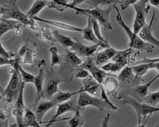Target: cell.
<instances>
[{
  "label": "cell",
  "instance_id": "cell-33",
  "mask_svg": "<svg viewBox=\"0 0 159 127\" xmlns=\"http://www.w3.org/2000/svg\"><path fill=\"white\" fill-rule=\"evenodd\" d=\"M50 52L51 53V69H53L56 64H60L61 60L58 53V49L56 47H51L50 48Z\"/></svg>",
  "mask_w": 159,
  "mask_h": 127
},
{
  "label": "cell",
  "instance_id": "cell-29",
  "mask_svg": "<svg viewBox=\"0 0 159 127\" xmlns=\"http://www.w3.org/2000/svg\"><path fill=\"white\" fill-rule=\"evenodd\" d=\"M66 61L70 64L71 66H72L73 67H77V66H80V64H82V61L77 56L76 54L75 53H72L68 50L66 51Z\"/></svg>",
  "mask_w": 159,
  "mask_h": 127
},
{
  "label": "cell",
  "instance_id": "cell-17",
  "mask_svg": "<svg viewBox=\"0 0 159 127\" xmlns=\"http://www.w3.org/2000/svg\"><path fill=\"white\" fill-rule=\"evenodd\" d=\"M56 105H58L57 104L52 100L41 102L35 110V115L37 116V120L41 124L43 116H45L46 112Z\"/></svg>",
  "mask_w": 159,
  "mask_h": 127
},
{
  "label": "cell",
  "instance_id": "cell-1",
  "mask_svg": "<svg viewBox=\"0 0 159 127\" xmlns=\"http://www.w3.org/2000/svg\"><path fill=\"white\" fill-rule=\"evenodd\" d=\"M114 8L117 11V16H116V20L118 23L121 27H123V29L126 32L127 35H128L129 38V47L131 48H134L137 50H140V51H145L147 52H151L153 51L154 45L150 44L149 43H145L141 37H140L137 34H136L134 32H132L130 29V28L125 24L123 21L122 16H121L120 12H119L118 8L117 7L116 5H113Z\"/></svg>",
  "mask_w": 159,
  "mask_h": 127
},
{
  "label": "cell",
  "instance_id": "cell-31",
  "mask_svg": "<svg viewBox=\"0 0 159 127\" xmlns=\"http://www.w3.org/2000/svg\"><path fill=\"white\" fill-rule=\"evenodd\" d=\"M144 101L150 105L156 106L157 104L159 102V91L154 93H150L145 97Z\"/></svg>",
  "mask_w": 159,
  "mask_h": 127
},
{
  "label": "cell",
  "instance_id": "cell-42",
  "mask_svg": "<svg viewBox=\"0 0 159 127\" xmlns=\"http://www.w3.org/2000/svg\"><path fill=\"white\" fill-rule=\"evenodd\" d=\"M12 56H13L12 53L6 51L4 48L2 44L1 43V57L5 58V59H12Z\"/></svg>",
  "mask_w": 159,
  "mask_h": 127
},
{
  "label": "cell",
  "instance_id": "cell-48",
  "mask_svg": "<svg viewBox=\"0 0 159 127\" xmlns=\"http://www.w3.org/2000/svg\"><path fill=\"white\" fill-rule=\"evenodd\" d=\"M158 78H159V72H158V75H156V77H155V78H154L153 79H154V80H156V79H158Z\"/></svg>",
  "mask_w": 159,
  "mask_h": 127
},
{
  "label": "cell",
  "instance_id": "cell-18",
  "mask_svg": "<svg viewBox=\"0 0 159 127\" xmlns=\"http://www.w3.org/2000/svg\"><path fill=\"white\" fill-rule=\"evenodd\" d=\"M39 123L37 120V116L28 107H26L24 112L22 127H39Z\"/></svg>",
  "mask_w": 159,
  "mask_h": 127
},
{
  "label": "cell",
  "instance_id": "cell-5",
  "mask_svg": "<svg viewBox=\"0 0 159 127\" xmlns=\"http://www.w3.org/2000/svg\"><path fill=\"white\" fill-rule=\"evenodd\" d=\"M121 103L123 105H130L134 108L138 116V124H140V122H141L142 116H146L147 115H151L153 112L159 111V107H156V106H152L149 104L140 103L129 96L123 98L121 101Z\"/></svg>",
  "mask_w": 159,
  "mask_h": 127
},
{
  "label": "cell",
  "instance_id": "cell-20",
  "mask_svg": "<svg viewBox=\"0 0 159 127\" xmlns=\"http://www.w3.org/2000/svg\"><path fill=\"white\" fill-rule=\"evenodd\" d=\"M44 80H45V73H44L43 69H40V70H39V74L36 76L34 82V84L35 87H36L37 90V97L36 99H35L34 105H36V104L38 102L39 99H40L41 97V95H43Z\"/></svg>",
  "mask_w": 159,
  "mask_h": 127
},
{
  "label": "cell",
  "instance_id": "cell-45",
  "mask_svg": "<svg viewBox=\"0 0 159 127\" xmlns=\"http://www.w3.org/2000/svg\"><path fill=\"white\" fill-rule=\"evenodd\" d=\"M110 114H107V117L104 118L103 122H102V127H107L108 126V121L110 120Z\"/></svg>",
  "mask_w": 159,
  "mask_h": 127
},
{
  "label": "cell",
  "instance_id": "cell-15",
  "mask_svg": "<svg viewBox=\"0 0 159 127\" xmlns=\"http://www.w3.org/2000/svg\"><path fill=\"white\" fill-rule=\"evenodd\" d=\"M99 88H101V84L97 80H94L92 77L89 76L83 80V88L80 89V91L81 92L85 91L92 95H97Z\"/></svg>",
  "mask_w": 159,
  "mask_h": 127
},
{
  "label": "cell",
  "instance_id": "cell-32",
  "mask_svg": "<svg viewBox=\"0 0 159 127\" xmlns=\"http://www.w3.org/2000/svg\"><path fill=\"white\" fill-rule=\"evenodd\" d=\"M101 68L103 70H104V71L116 72L120 71L121 69L123 68V66L117 63V62L113 61V62H110V63L104 64L103 66H101Z\"/></svg>",
  "mask_w": 159,
  "mask_h": 127
},
{
  "label": "cell",
  "instance_id": "cell-46",
  "mask_svg": "<svg viewBox=\"0 0 159 127\" xmlns=\"http://www.w3.org/2000/svg\"><path fill=\"white\" fill-rule=\"evenodd\" d=\"M150 3L155 7H158L159 6V0H149Z\"/></svg>",
  "mask_w": 159,
  "mask_h": 127
},
{
  "label": "cell",
  "instance_id": "cell-14",
  "mask_svg": "<svg viewBox=\"0 0 159 127\" xmlns=\"http://www.w3.org/2000/svg\"><path fill=\"white\" fill-rule=\"evenodd\" d=\"M61 82V80H56L55 78L50 79L48 82H46L45 86L43 88V97L47 99L48 100H51L53 96L59 91L58 88L59 83Z\"/></svg>",
  "mask_w": 159,
  "mask_h": 127
},
{
  "label": "cell",
  "instance_id": "cell-39",
  "mask_svg": "<svg viewBox=\"0 0 159 127\" xmlns=\"http://www.w3.org/2000/svg\"><path fill=\"white\" fill-rule=\"evenodd\" d=\"M90 76L89 72H88L87 70H85L84 68L81 67L77 70V72L75 74V78H87Z\"/></svg>",
  "mask_w": 159,
  "mask_h": 127
},
{
  "label": "cell",
  "instance_id": "cell-2",
  "mask_svg": "<svg viewBox=\"0 0 159 127\" xmlns=\"http://www.w3.org/2000/svg\"><path fill=\"white\" fill-rule=\"evenodd\" d=\"M1 15L2 18L5 19H15L17 20L24 26L26 25H30L31 28L34 30H37L38 29L37 24H35L34 18H30L26 16V14H24L19 10L16 4L12 5H5L1 7Z\"/></svg>",
  "mask_w": 159,
  "mask_h": 127
},
{
  "label": "cell",
  "instance_id": "cell-30",
  "mask_svg": "<svg viewBox=\"0 0 159 127\" xmlns=\"http://www.w3.org/2000/svg\"><path fill=\"white\" fill-rule=\"evenodd\" d=\"M104 85L105 86L107 90L110 92H112V91H114L116 90V88H118V83L116 78H112V77H110V78H106L104 80Z\"/></svg>",
  "mask_w": 159,
  "mask_h": 127
},
{
  "label": "cell",
  "instance_id": "cell-37",
  "mask_svg": "<svg viewBox=\"0 0 159 127\" xmlns=\"http://www.w3.org/2000/svg\"><path fill=\"white\" fill-rule=\"evenodd\" d=\"M42 31H43V36L45 37L48 40V42H50L49 43H52V44H53L54 43H56L55 37H54V35H53V32H52L48 28L43 29Z\"/></svg>",
  "mask_w": 159,
  "mask_h": 127
},
{
  "label": "cell",
  "instance_id": "cell-34",
  "mask_svg": "<svg viewBox=\"0 0 159 127\" xmlns=\"http://www.w3.org/2000/svg\"><path fill=\"white\" fill-rule=\"evenodd\" d=\"M90 17V16H89ZM91 18L92 20V23H93V32L95 33L96 36L98 39H99L100 41H102V43H106V44H108V43L107 42L105 39L103 38V37L102 36L101 34V32H100V29H99V24H98V20H96L95 18H92V17H90Z\"/></svg>",
  "mask_w": 159,
  "mask_h": 127
},
{
  "label": "cell",
  "instance_id": "cell-38",
  "mask_svg": "<svg viewBox=\"0 0 159 127\" xmlns=\"http://www.w3.org/2000/svg\"><path fill=\"white\" fill-rule=\"evenodd\" d=\"M101 91H102V93H101V97H102V99H103L104 101H105L109 105H110V108L112 110H118V107H116V106H115L113 104H112L111 102L110 101V99H108L107 96V93L105 92V91H104V89L103 88V86H101Z\"/></svg>",
  "mask_w": 159,
  "mask_h": 127
},
{
  "label": "cell",
  "instance_id": "cell-25",
  "mask_svg": "<svg viewBox=\"0 0 159 127\" xmlns=\"http://www.w3.org/2000/svg\"><path fill=\"white\" fill-rule=\"evenodd\" d=\"M120 0H87L85 2L90 7L93 8L97 7L99 5H116L120 3Z\"/></svg>",
  "mask_w": 159,
  "mask_h": 127
},
{
  "label": "cell",
  "instance_id": "cell-16",
  "mask_svg": "<svg viewBox=\"0 0 159 127\" xmlns=\"http://www.w3.org/2000/svg\"><path fill=\"white\" fill-rule=\"evenodd\" d=\"M117 50L113 48L109 47L107 48L104 50V51L100 52L95 56L94 58V61L98 66H101L106 62H107L109 60L112 59L113 56L116 54Z\"/></svg>",
  "mask_w": 159,
  "mask_h": 127
},
{
  "label": "cell",
  "instance_id": "cell-49",
  "mask_svg": "<svg viewBox=\"0 0 159 127\" xmlns=\"http://www.w3.org/2000/svg\"><path fill=\"white\" fill-rule=\"evenodd\" d=\"M156 126H159V123H158V124H157V125H156Z\"/></svg>",
  "mask_w": 159,
  "mask_h": 127
},
{
  "label": "cell",
  "instance_id": "cell-22",
  "mask_svg": "<svg viewBox=\"0 0 159 127\" xmlns=\"http://www.w3.org/2000/svg\"><path fill=\"white\" fill-rule=\"evenodd\" d=\"M50 1L48 0H36V2L31 7V9L26 12V16L29 18H33L34 16H37V14L45 7L46 5H48Z\"/></svg>",
  "mask_w": 159,
  "mask_h": 127
},
{
  "label": "cell",
  "instance_id": "cell-40",
  "mask_svg": "<svg viewBox=\"0 0 159 127\" xmlns=\"http://www.w3.org/2000/svg\"><path fill=\"white\" fill-rule=\"evenodd\" d=\"M138 0H122L120 2V5L121 7V9L124 10L128 8L131 5H134L135 4Z\"/></svg>",
  "mask_w": 159,
  "mask_h": 127
},
{
  "label": "cell",
  "instance_id": "cell-10",
  "mask_svg": "<svg viewBox=\"0 0 159 127\" xmlns=\"http://www.w3.org/2000/svg\"><path fill=\"white\" fill-rule=\"evenodd\" d=\"M155 16H156V14H155L154 12L151 20H150V24L148 25L146 24L145 26L142 29L141 31L139 32V36L141 37L144 41L147 42V43H149L152 45H155V46L159 48V40L155 38L153 35L152 34V27L155 19Z\"/></svg>",
  "mask_w": 159,
  "mask_h": 127
},
{
  "label": "cell",
  "instance_id": "cell-6",
  "mask_svg": "<svg viewBox=\"0 0 159 127\" xmlns=\"http://www.w3.org/2000/svg\"><path fill=\"white\" fill-rule=\"evenodd\" d=\"M77 105L80 107H84L89 105L93 106L101 111L105 109H111L110 105L103 99L91 97L85 91H82V92L80 93Z\"/></svg>",
  "mask_w": 159,
  "mask_h": 127
},
{
  "label": "cell",
  "instance_id": "cell-43",
  "mask_svg": "<svg viewBox=\"0 0 159 127\" xmlns=\"http://www.w3.org/2000/svg\"><path fill=\"white\" fill-rule=\"evenodd\" d=\"M156 61H159V58L158 59H146V58H144L143 59L141 60V61H138L135 64H142V63H152V62H156Z\"/></svg>",
  "mask_w": 159,
  "mask_h": 127
},
{
  "label": "cell",
  "instance_id": "cell-7",
  "mask_svg": "<svg viewBox=\"0 0 159 127\" xmlns=\"http://www.w3.org/2000/svg\"><path fill=\"white\" fill-rule=\"evenodd\" d=\"M80 67L84 68L91 72L93 78L97 80L100 84L103 83L104 79L106 78L107 73L101 67H99L94 61V59L91 56H89L85 61L80 64Z\"/></svg>",
  "mask_w": 159,
  "mask_h": 127
},
{
  "label": "cell",
  "instance_id": "cell-36",
  "mask_svg": "<svg viewBox=\"0 0 159 127\" xmlns=\"http://www.w3.org/2000/svg\"><path fill=\"white\" fill-rule=\"evenodd\" d=\"M133 74V71L131 67H129V66H125L123 69V70L120 72V75L118 77V79L120 81H125L129 80V78H131Z\"/></svg>",
  "mask_w": 159,
  "mask_h": 127
},
{
  "label": "cell",
  "instance_id": "cell-4",
  "mask_svg": "<svg viewBox=\"0 0 159 127\" xmlns=\"http://www.w3.org/2000/svg\"><path fill=\"white\" fill-rule=\"evenodd\" d=\"M149 0H138L137 2L133 5L136 12V17L134 21L133 28L134 32L137 34H139L142 29L147 24L146 18L150 9V6H146Z\"/></svg>",
  "mask_w": 159,
  "mask_h": 127
},
{
  "label": "cell",
  "instance_id": "cell-13",
  "mask_svg": "<svg viewBox=\"0 0 159 127\" xmlns=\"http://www.w3.org/2000/svg\"><path fill=\"white\" fill-rule=\"evenodd\" d=\"M21 24L17 20H7L2 17L0 19V37L10 30L20 31Z\"/></svg>",
  "mask_w": 159,
  "mask_h": 127
},
{
  "label": "cell",
  "instance_id": "cell-8",
  "mask_svg": "<svg viewBox=\"0 0 159 127\" xmlns=\"http://www.w3.org/2000/svg\"><path fill=\"white\" fill-rule=\"evenodd\" d=\"M25 87V82L22 80L21 85H20V88L19 91V93L16 99V102L15 105L14 109L12 110V113L15 117L16 118V121H17L18 126L22 127L23 120H24V113L25 112V107L24 102V89Z\"/></svg>",
  "mask_w": 159,
  "mask_h": 127
},
{
  "label": "cell",
  "instance_id": "cell-11",
  "mask_svg": "<svg viewBox=\"0 0 159 127\" xmlns=\"http://www.w3.org/2000/svg\"><path fill=\"white\" fill-rule=\"evenodd\" d=\"M88 18V24L87 26L84 28V30H83V38L86 39V40H89L93 43H98V44H100L102 45V48H107L110 47L109 44H106V43H102V41H100L99 39L97 38V36H96L95 33L93 32V23H92V20L90 17Z\"/></svg>",
  "mask_w": 159,
  "mask_h": 127
},
{
  "label": "cell",
  "instance_id": "cell-23",
  "mask_svg": "<svg viewBox=\"0 0 159 127\" xmlns=\"http://www.w3.org/2000/svg\"><path fill=\"white\" fill-rule=\"evenodd\" d=\"M81 92V91L80 90L74 93H70V92H62V91H58L57 93H56L53 96V97L51 98V100L53 101L54 102H56L57 105L60 103L64 102L69 100L72 98L74 95H76L77 93H80Z\"/></svg>",
  "mask_w": 159,
  "mask_h": 127
},
{
  "label": "cell",
  "instance_id": "cell-21",
  "mask_svg": "<svg viewBox=\"0 0 159 127\" xmlns=\"http://www.w3.org/2000/svg\"><path fill=\"white\" fill-rule=\"evenodd\" d=\"M131 48H128L125 51H117L112 58V60L124 67L128 64V58L131 53Z\"/></svg>",
  "mask_w": 159,
  "mask_h": 127
},
{
  "label": "cell",
  "instance_id": "cell-28",
  "mask_svg": "<svg viewBox=\"0 0 159 127\" xmlns=\"http://www.w3.org/2000/svg\"><path fill=\"white\" fill-rule=\"evenodd\" d=\"M85 121L84 118L80 115V112L77 111L75 112V115L72 118L68 119V124L71 127H78L82 126L83 123Z\"/></svg>",
  "mask_w": 159,
  "mask_h": 127
},
{
  "label": "cell",
  "instance_id": "cell-12",
  "mask_svg": "<svg viewBox=\"0 0 159 127\" xmlns=\"http://www.w3.org/2000/svg\"><path fill=\"white\" fill-rule=\"evenodd\" d=\"M77 111V108L75 107V106L74 105V103H73L72 101H68V102H62V103L58 104L56 114L53 116V117H52L51 120L48 122V124L46 125L45 127H49L50 126H51V124H53V123L56 122V120L58 119V117L63 115V114L66 113V112H76Z\"/></svg>",
  "mask_w": 159,
  "mask_h": 127
},
{
  "label": "cell",
  "instance_id": "cell-35",
  "mask_svg": "<svg viewBox=\"0 0 159 127\" xmlns=\"http://www.w3.org/2000/svg\"><path fill=\"white\" fill-rule=\"evenodd\" d=\"M19 72H20V75H21L22 80L24 81V82L34 83L36 76L33 75L29 73V72H26L24 69L21 67V66H20L19 67Z\"/></svg>",
  "mask_w": 159,
  "mask_h": 127
},
{
  "label": "cell",
  "instance_id": "cell-3",
  "mask_svg": "<svg viewBox=\"0 0 159 127\" xmlns=\"http://www.w3.org/2000/svg\"><path fill=\"white\" fill-rule=\"evenodd\" d=\"M12 73L11 78L5 89H1L2 97H5L7 102H12L15 99H17L19 93L20 85L22 81H20V72L12 68L10 70Z\"/></svg>",
  "mask_w": 159,
  "mask_h": 127
},
{
  "label": "cell",
  "instance_id": "cell-27",
  "mask_svg": "<svg viewBox=\"0 0 159 127\" xmlns=\"http://www.w3.org/2000/svg\"><path fill=\"white\" fill-rule=\"evenodd\" d=\"M131 69H132L133 73H134L136 76H142L147 73V72L150 70L149 63H142L136 64L135 66H133Z\"/></svg>",
  "mask_w": 159,
  "mask_h": 127
},
{
  "label": "cell",
  "instance_id": "cell-9",
  "mask_svg": "<svg viewBox=\"0 0 159 127\" xmlns=\"http://www.w3.org/2000/svg\"><path fill=\"white\" fill-rule=\"evenodd\" d=\"M99 47L102 48V45L98 44V43H93V45L88 46V45L82 44L80 42L77 41L76 39V41H75V44L72 46V49L78 53L80 56L89 57V56H93L94 53L97 51L98 48Z\"/></svg>",
  "mask_w": 159,
  "mask_h": 127
},
{
  "label": "cell",
  "instance_id": "cell-50",
  "mask_svg": "<svg viewBox=\"0 0 159 127\" xmlns=\"http://www.w3.org/2000/svg\"><path fill=\"white\" fill-rule=\"evenodd\" d=\"M158 9H159V6H158Z\"/></svg>",
  "mask_w": 159,
  "mask_h": 127
},
{
  "label": "cell",
  "instance_id": "cell-44",
  "mask_svg": "<svg viewBox=\"0 0 159 127\" xmlns=\"http://www.w3.org/2000/svg\"><path fill=\"white\" fill-rule=\"evenodd\" d=\"M87 0H72V2L71 3H69V5L71 6H75V7H77V5L81 4L82 2H85Z\"/></svg>",
  "mask_w": 159,
  "mask_h": 127
},
{
  "label": "cell",
  "instance_id": "cell-47",
  "mask_svg": "<svg viewBox=\"0 0 159 127\" xmlns=\"http://www.w3.org/2000/svg\"><path fill=\"white\" fill-rule=\"evenodd\" d=\"M48 1H52V0H48ZM16 2H17V0H10V4L15 5V4H16Z\"/></svg>",
  "mask_w": 159,
  "mask_h": 127
},
{
  "label": "cell",
  "instance_id": "cell-19",
  "mask_svg": "<svg viewBox=\"0 0 159 127\" xmlns=\"http://www.w3.org/2000/svg\"><path fill=\"white\" fill-rule=\"evenodd\" d=\"M33 18H34V20H39V21L46 23V24H48L51 25H53V26L58 27V28H60V29H63L74 31V32H77L80 33H83V30H84V29H80V28H78V27L71 26V25L66 24H64V23H62V22H58V21H54V20H47L42 19V18H39L37 17V16H34Z\"/></svg>",
  "mask_w": 159,
  "mask_h": 127
},
{
  "label": "cell",
  "instance_id": "cell-26",
  "mask_svg": "<svg viewBox=\"0 0 159 127\" xmlns=\"http://www.w3.org/2000/svg\"><path fill=\"white\" fill-rule=\"evenodd\" d=\"M155 80L152 79V80H150L149 83H146V84L144 85H139V86H136L134 88V91L136 93L139 97L145 98L148 95V91H149V88L150 85L152 84V82H154Z\"/></svg>",
  "mask_w": 159,
  "mask_h": 127
},
{
  "label": "cell",
  "instance_id": "cell-24",
  "mask_svg": "<svg viewBox=\"0 0 159 127\" xmlns=\"http://www.w3.org/2000/svg\"><path fill=\"white\" fill-rule=\"evenodd\" d=\"M53 35L55 37L56 42L59 43L64 48H72L75 44V41H73L72 39L61 34L57 31H54Z\"/></svg>",
  "mask_w": 159,
  "mask_h": 127
},
{
  "label": "cell",
  "instance_id": "cell-41",
  "mask_svg": "<svg viewBox=\"0 0 159 127\" xmlns=\"http://www.w3.org/2000/svg\"><path fill=\"white\" fill-rule=\"evenodd\" d=\"M34 53L33 50H28L26 53V57H25L24 64H31L32 62V56Z\"/></svg>",
  "mask_w": 159,
  "mask_h": 127
}]
</instances>
